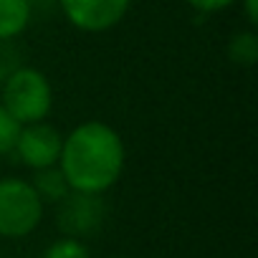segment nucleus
<instances>
[{
  "instance_id": "1",
  "label": "nucleus",
  "mask_w": 258,
  "mask_h": 258,
  "mask_svg": "<svg viewBox=\"0 0 258 258\" xmlns=\"http://www.w3.org/2000/svg\"><path fill=\"white\" fill-rule=\"evenodd\" d=\"M58 167L71 190L104 195L124 175V140L111 124L101 119H86L63 135Z\"/></svg>"
},
{
  "instance_id": "2",
  "label": "nucleus",
  "mask_w": 258,
  "mask_h": 258,
  "mask_svg": "<svg viewBox=\"0 0 258 258\" xmlns=\"http://www.w3.org/2000/svg\"><path fill=\"white\" fill-rule=\"evenodd\" d=\"M0 104L18 124L43 121L53 109V86L43 71L33 66H16L0 84Z\"/></svg>"
},
{
  "instance_id": "3",
  "label": "nucleus",
  "mask_w": 258,
  "mask_h": 258,
  "mask_svg": "<svg viewBox=\"0 0 258 258\" xmlns=\"http://www.w3.org/2000/svg\"><path fill=\"white\" fill-rule=\"evenodd\" d=\"M46 203L26 177H0V238L21 240L43 223Z\"/></svg>"
},
{
  "instance_id": "4",
  "label": "nucleus",
  "mask_w": 258,
  "mask_h": 258,
  "mask_svg": "<svg viewBox=\"0 0 258 258\" xmlns=\"http://www.w3.org/2000/svg\"><path fill=\"white\" fill-rule=\"evenodd\" d=\"M135 0H56L58 11L81 33H106L116 28Z\"/></svg>"
},
{
  "instance_id": "5",
  "label": "nucleus",
  "mask_w": 258,
  "mask_h": 258,
  "mask_svg": "<svg viewBox=\"0 0 258 258\" xmlns=\"http://www.w3.org/2000/svg\"><path fill=\"white\" fill-rule=\"evenodd\" d=\"M56 223L58 230L69 238H89L101 230L106 220V205L104 195H91V192H76L71 190L63 200L56 203Z\"/></svg>"
},
{
  "instance_id": "6",
  "label": "nucleus",
  "mask_w": 258,
  "mask_h": 258,
  "mask_svg": "<svg viewBox=\"0 0 258 258\" xmlns=\"http://www.w3.org/2000/svg\"><path fill=\"white\" fill-rule=\"evenodd\" d=\"M63 145V132L51 121H33V124H21V132L13 147V155L18 162L28 170H43L51 165H58Z\"/></svg>"
},
{
  "instance_id": "7",
  "label": "nucleus",
  "mask_w": 258,
  "mask_h": 258,
  "mask_svg": "<svg viewBox=\"0 0 258 258\" xmlns=\"http://www.w3.org/2000/svg\"><path fill=\"white\" fill-rule=\"evenodd\" d=\"M33 0H0V41H16L33 21Z\"/></svg>"
},
{
  "instance_id": "8",
  "label": "nucleus",
  "mask_w": 258,
  "mask_h": 258,
  "mask_svg": "<svg viewBox=\"0 0 258 258\" xmlns=\"http://www.w3.org/2000/svg\"><path fill=\"white\" fill-rule=\"evenodd\" d=\"M31 185H33V190L38 192V198L46 205L48 203L56 205L58 200H63L71 192V187H69V182H66V177H63L58 165H51V167H43V170H33Z\"/></svg>"
},
{
  "instance_id": "9",
  "label": "nucleus",
  "mask_w": 258,
  "mask_h": 258,
  "mask_svg": "<svg viewBox=\"0 0 258 258\" xmlns=\"http://www.w3.org/2000/svg\"><path fill=\"white\" fill-rule=\"evenodd\" d=\"M228 58L233 66L238 69H253L258 61V33L255 28H245L238 31L228 38V48H225Z\"/></svg>"
},
{
  "instance_id": "10",
  "label": "nucleus",
  "mask_w": 258,
  "mask_h": 258,
  "mask_svg": "<svg viewBox=\"0 0 258 258\" xmlns=\"http://www.w3.org/2000/svg\"><path fill=\"white\" fill-rule=\"evenodd\" d=\"M43 258H91V250L84 240L61 235L43 250Z\"/></svg>"
},
{
  "instance_id": "11",
  "label": "nucleus",
  "mask_w": 258,
  "mask_h": 258,
  "mask_svg": "<svg viewBox=\"0 0 258 258\" xmlns=\"http://www.w3.org/2000/svg\"><path fill=\"white\" fill-rule=\"evenodd\" d=\"M18 132H21V124L11 116V111L3 104H0V157L13 155Z\"/></svg>"
},
{
  "instance_id": "12",
  "label": "nucleus",
  "mask_w": 258,
  "mask_h": 258,
  "mask_svg": "<svg viewBox=\"0 0 258 258\" xmlns=\"http://www.w3.org/2000/svg\"><path fill=\"white\" fill-rule=\"evenodd\" d=\"M185 3L198 11V13H205V16H213V13H223L228 8H233L238 0H185Z\"/></svg>"
},
{
  "instance_id": "13",
  "label": "nucleus",
  "mask_w": 258,
  "mask_h": 258,
  "mask_svg": "<svg viewBox=\"0 0 258 258\" xmlns=\"http://www.w3.org/2000/svg\"><path fill=\"white\" fill-rule=\"evenodd\" d=\"M240 3V13H243V21L248 28H255L258 26V0H238Z\"/></svg>"
},
{
  "instance_id": "14",
  "label": "nucleus",
  "mask_w": 258,
  "mask_h": 258,
  "mask_svg": "<svg viewBox=\"0 0 258 258\" xmlns=\"http://www.w3.org/2000/svg\"><path fill=\"white\" fill-rule=\"evenodd\" d=\"M111 258H126V255H111Z\"/></svg>"
}]
</instances>
